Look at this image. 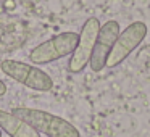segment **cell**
I'll list each match as a JSON object with an SVG mask.
<instances>
[{
  "mask_svg": "<svg viewBox=\"0 0 150 137\" xmlns=\"http://www.w3.org/2000/svg\"><path fill=\"white\" fill-rule=\"evenodd\" d=\"M0 69L8 78L26 85L28 89L39 92H49L53 89V79L45 71H42L40 68H36L33 65L16 61V60H4L0 63Z\"/></svg>",
  "mask_w": 150,
  "mask_h": 137,
  "instance_id": "7a4b0ae2",
  "label": "cell"
},
{
  "mask_svg": "<svg viewBox=\"0 0 150 137\" xmlns=\"http://www.w3.org/2000/svg\"><path fill=\"white\" fill-rule=\"evenodd\" d=\"M11 113L26 121L39 134H45L47 137H81L79 131L71 123L49 111L28 107H16L13 108Z\"/></svg>",
  "mask_w": 150,
  "mask_h": 137,
  "instance_id": "6da1fadb",
  "label": "cell"
},
{
  "mask_svg": "<svg viewBox=\"0 0 150 137\" xmlns=\"http://www.w3.org/2000/svg\"><path fill=\"white\" fill-rule=\"evenodd\" d=\"M5 94H7V84L0 79V97H4Z\"/></svg>",
  "mask_w": 150,
  "mask_h": 137,
  "instance_id": "ba28073f",
  "label": "cell"
},
{
  "mask_svg": "<svg viewBox=\"0 0 150 137\" xmlns=\"http://www.w3.org/2000/svg\"><path fill=\"white\" fill-rule=\"evenodd\" d=\"M145 36H147V24L142 23V21L131 23L124 31H121L107 58V68H115L120 63H123L142 44Z\"/></svg>",
  "mask_w": 150,
  "mask_h": 137,
  "instance_id": "277c9868",
  "label": "cell"
},
{
  "mask_svg": "<svg viewBox=\"0 0 150 137\" xmlns=\"http://www.w3.org/2000/svg\"><path fill=\"white\" fill-rule=\"evenodd\" d=\"M0 137H2V129H0Z\"/></svg>",
  "mask_w": 150,
  "mask_h": 137,
  "instance_id": "9c48e42d",
  "label": "cell"
},
{
  "mask_svg": "<svg viewBox=\"0 0 150 137\" xmlns=\"http://www.w3.org/2000/svg\"><path fill=\"white\" fill-rule=\"evenodd\" d=\"M0 129L10 137H40V134L26 121L5 110H0Z\"/></svg>",
  "mask_w": 150,
  "mask_h": 137,
  "instance_id": "52a82bcc",
  "label": "cell"
},
{
  "mask_svg": "<svg viewBox=\"0 0 150 137\" xmlns=\"http://www.w3.org/2000/svg\"><path fill=\"white\" fill-rule=\"evenodd\" d=\"M120 23L115 20H110L100 26L97 40H95L94 50H92L91 60H89V66L92 71L98 73L107 66V58L110 55L111 49H113L115 42H116L118 36H120Z\"/></svg>",
  "mask_w": 150,
  "mask_h": 137,
  "instance_id": "8992f818",
  "label": "cell"
},
{
  "mask_svg": "<svg viewBox=\"0 0 150 137\" xmlns=\"http://www.w3.org/2000/svg\"><path fill=\"white\" fill-rule=\"evenodd\" d=\"M78 40L79 34L71 31L57 34L52 39L34 47L29 52V60L34 65H47V63L57 61L66 55H71L78 45Z\"/></svg>",
  "mask_w": 150,
  "mask_h": 137,
  "instance_id": "3957f363",
  "label": "cell"
},
{
  "mask_svg": "<svg viewBox=\"0 0 150 137\" xmlns=\"http://www.w3.org/2000/svg\"><path fill=\"white\" fill-rule=\"evenodd\" d=\"M98 31H100V21L97 18H89L79 32V40L74 52L71 53V58L68 61V71L69 73H81L89 65L92 50H94L95 40H97Z\"/></svg>",
  "mask_w": 150,
  "mask_h": 137,
  "instance_id": "5b68a950",
  "label": "cell"
}]
</instances>
